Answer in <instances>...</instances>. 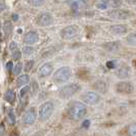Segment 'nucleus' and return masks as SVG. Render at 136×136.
Segmentation results:
<instances>
[{"label": "nucleus", "instance_id": "nucleus-37", "mask_svg": "<svg viewBox=\"0 0 136 136\" xmlns=\"http://www.w3.org/2000/svg\"><path fill=\"white\" fill-rule=\"evenodd\" d=\"M12 18H13V21H17L18 16H17V15H13V16H12Z\"/></svg>", "mask_w": 136, "mask_h": 136}, {"label": "nucleus", "instance_id": "nucleus-31", "mask_svg": "<svg viewBox=\"0 0 136 136\" xmlns=\"http://www.w3.org/2000/svg\"><path fill=\"white\" fill-rule=\"evenodd\" d=\"M12 58H13L15 60H18V59L21 58V52L18 50L15 51V52L12 53Z\"/></svg>", "mask_w": 136, "mask_h": 136}, {"label": "nucleus", "instance_id": "nucleus-5", "mask_svg": "<svg viewBox=\"0 0 136 136\" xmlns=\"http://www.w3.org/2000/svg\"><path fill=\"white\" fill-rule=\"evenodd\" d=\"M108 17L112 18H116V19H128L130 17H132L134 16V13L130 10L127 9H114L108 11Z\"/></svg>", "mask_w": 136, "mask_h": 136}, {"label": "nucleus", "instance_id": "nucleus-8", "mask_svg": "<svg viewBox=\"0 0 136 136\" xmlns=\"http://www.w3.org/2000/svg\"><path fill=\"white\" fill-rule=\"evenodd\" d=\"M116 90L119 93H123V94H130L133 92L134 87L130 82H119L116 85Z\"/></svg>", "mask_w": 136, "mask_h": 136}, {"label": "nucleus", "instance_id": "nucleus-16", "mask_svg": "<svg viewBox=\"0 0 136 136\" xmlns=\"http://www.w3.org/2000/svg\"><path fill=\"white\" fill-rule=\"evenodd\" d=\"M93 89H94L95 91L100 92V93H105V92H106V89H107V86H106V83H105V82L99 80V81H96V82L93 84Z\"/></svg>", "mask_w": 136, "mask_h": 136}, {"label": "nucleus", "instance_id": "nucleus-18", "mask_svg": "<svg viewBox=\"0 0 136 136\" xmlns=\"http://www.w3.org/2000/svg\"><path fill=\"white\" fill-rule=\"evenodd\" d=\"M117 76L120 79H126L129 76V69L127 67H122L118 70L117 72Z\"/></svg>", "mask_w": 136, "mask_h": 136}, {"label": "nucleus", "instance_id": "nucleus-2", "mask_svg": "<svg viewBox=\"0 0 136 136\" xmlns=\"http://www.w3.org/2000/svg\"><path fill=\"white\" fill-rule=\"evenodd\" d=\"M71 77V69L69 67H62L59 68L53 75V80L54 82L62 84L66 83Z\"/></svg>", "mask_w": 136, "mask_h": 136}, {"label": "nucleus", "instance_id": "nucleus-28", "mask_svg": "<svg viewBox=\"0 0 136 136\" xmlns=\"http://www.w3.org/2000/svg\"><path fill=\"white\" fill-rule=\"evenodd\" d=\"M129 134H130V135L136 136V124H132V125L129 127Z\"/></svg>", "mask_w": 136, "mask_h": 136}, {"label": "nucleus", "instance_id": "nucleus-25", "mask_svg": "<svg viewBox=\"0 0 136 136\" xmlns=\"http://www.w3.org/2000/svg\"><path fill=\"white\" fill-rule=\"evenodd\" d=\"M7 121H8V123H9L10 125H15V123H16V117H15V114H13L12 112H10V113L8 114Z\"/></svg>", "mask_w": 136, "mask_h": 136}, {"label": "nucleus", "instance_id": "nucleus-26", "mask_svg": "<svg viewBox=\"0 0 136 136\" xmlns=\"http://www.w3.org/2000/svg\"><path fill=\"white\" fill-rule=\"evenodd\" d=\"M35 62L34 60H29L28 63H27V65H26V68H25V71L26 72H30L32 68H33V66H34Z\"/></svg>", "mask_w": 136, "mask_h": 136}, {"label": "nucleus", "instance_id": "nucleus-22", "mask_svg": "<svg viewBox=\"0 0 136 136\" xmlns=\"http://www.w3.org/2000/svg\"><path fill=\"white\" fill-rule=\"evenodd\" d=\"M44 1H45V0H28V2H29L31 5L35 6V7L41 6V5L44 3Z\"/></svg>", "mask_w": 136, "mask_h": 136}, {"label": "nucleus", "instance_id": "nucleus-13", "mask_svg": "<svg viewBox=\"0 0 136 136\" xmlns=\"http://www.w3.org/2000/svg\"><path fill=\"white\" fill-rule=\"evenodd\" d=\"M52 72H53V67L50 64H44L41 68L39 69L38 75H39L40 78H45V77H48Z\"/></svg>", "mask_w": 136, "mask_h": 136}, {"label": "nucleus", "instance_id": "nucleus-10", "mask_svg": "<svg viewBox=\"0 0 136 136\" xmlns=\"http://www.w3.org/2000/svg\"><path fill=\"white\" fill-rule=\"evenodd\" d=\"M53 18L49 13H42L37 17V25L40 27H48L52 25Z\"/></svg>", "mask_w": 136, "mask_h": 136}, {"label": "nucleus", "instance_id": "nucleus-23", "mask_svg": "<svg viewBox=\"0 0 136 136\" xmlns=\"http://www.w3.org/2000/svg\"><path fill=\"white\" fill-rule=\"evenodd\" d=\"M22 69H23V65H22V63H17V65H16V67L13 68V75H19L21 74V72H22Z\"/></svg>", "mask_w": 136, "mask_h": 136}, {"label": "nucleus", "instance_id": "nucleus-12", "mask_svg": "<svg viewBox=\"0 0 136 136\" xmlns=\"http://www.w3.org/2000/svg\"><path fill=\"white\" fill-rule=\"evenodd\" d=\"M36 117H37V116H36V110H35L34 107H32V108H30V110L25 114V116H24V118H23V121H24L25 124L32 125L35 121H36Z\"/></svg>", "mask_w": 136, "mask_h": 136}, {"label": "nucleus", "instance_id": "nucleus-14", "mask_svg": "<svg viewBox=\"0 0 136 136\" xmlns=\"http://www.w3.org/2000/svg\"><path fill=\"white\" fill-rule=\"evenodd\" d=\"M39 40V36L36 32H29L24 36V42L26 44H34Z\"/></svg>", "mask_w": 136, "mask_h": 136}, {"label": "nucleus", "instance_id": "nucleus-21", "mask_svg": "<svg viewBox=\"0 0 136 136\" xmlns=\"http://www.w3.org/2000/svg\"><path fill=\"white\" fill-rule=\"evenodd\" d=\"M127 43L129 45H132V46H136V33H131L127 36Z\"/></svg>", "mask_w": 136, "mask_h": 136}, {"label": "nucleus", "instance_id": "nucleus-1", "mask_svg": "<svg viewBox=\"0 0 136 136\" xmlns=\"http://www.w3.org/2000/svg\"><path fill=\"white\" fill-rule=\"evenodd\" d=\"M86 114H87V108L82 102L74 101L71 103V106L69 110V115L71 119L81 120L83 117H85Z\"/></svg>", "mask_w": 136, "mask_h": 136}, {"label": "nucleus", "instance_id": "nucleus-34", "mask_svg": "<svg viewBox=\"0 0 136 136\" xmlns=\"http://www.w3.org/2000/svg\"><path fill=\"white\" fill-rule=\"evenodd\" d=\"M17 47V43H16V42H11V43L9 44V48H10L11 50H15Z\"/></svg>", "mask_w": 136, "mask_h": 136}, {"label": "nucleus", "instance_id": "nucleus-17", "mask_svg": "<svg viewBox=\"0 0 136 136\" xmlns=\"http://www.w3.org/2000/svg\"><path fill=\"white\" fill-rule=\"evenodd\" d=\"M105 50L111 51V52H116L120 49V44L118 42H108L102 45Z\"/></svg>", "mask_w": 136, "mask_h": 136}, {"label": "nucleus", "instance_id": "nucleus-3", "mask_svg": "<svg viewBox=\"0 0 136 136\" xmlns=\"http://www.w3.org/2000/svg\"><path fill=\"white\" fill-rule=\"evenodd\" d=\"M79 90V85L77 84H70V85L64 86L58 91V95L62 99H68L72 97L74 94H76Z\"/></svg>", "mask_w": 136, "mask_h": 136}, {"label": "nucleus", "instance_id": "nucleus-7", "mask_svg": "<svg viewBox=\"0 0 136 136\" xmlns=\"http://www.w3.org/2000/svg\"><path fill=\"white\" fill-rule=\"evenodd\" d=\"M79 33V29L76 27V26H68L66 27L65 29L62 30L60 35L64 39H72L74 37H76Z\"/></svg>", "mask_w": 136, "mask_h": 136}, {"label": "nucleus", "instance_id": "nucleus-32", "mask_svg": "<svg viewBox=\"0 0 136 136\" xmlns=\"http://www.w3.org/2000/svg\"><path fill=\"white\" fill-rule=\"evenodd\" d=\"M89 126H90V120H85V121L82 123V127L85 128V129L89 128Z\"/></svg>", "mask_w": 136, "mask_h": 136}, {"label": "nucleus", "instance_id": "nucleus-36", "mask_svg": "<svg viewBox=\"0 0 136 136\" xmlns=\"http://www.w3.org/2000/svg\"><path fill=\"white\" fill-rule=\"evenodd\" d=\"M129 4H136V0H126Z\"/></svg>", "mask_w": 136, "mask_h": 136}, {"label": "nucleus", "instance_id": "nucleus-30", "mask_svg": "<svg viewBox=\"0 0 136 136\" xmlns=\"http://www.w3.org/2000/svg\"><path fill=\"white\" fill-rule=\"evenodd\" d=\"M38 84H37V82L36 81H33V83H32V93L33 94H36L37 93V91H38Z\"/></svg>", "mask_w": 136, "mask_h": 136}, {"label": "nucleus", "instance_id": "nucleus-38", "mask_svg": "<svg viewBox=\"0 0 136 136\" xmlns=\"http://www.w3.org/2000/svg\"><path fill=\"white\" fill-rule=\"evenodd\" d=\"M132 64H133V66H134V68L136 69V59H134V60L132 62Z\"/></svg>", "mask_w": 136, "mask_h": 136}, {"label": "nucleus", "instance_id": "nucleus-29", "mask_svg": "<svg viewBox=\"0 0 136 136\" xmlns=\"http://www.w3.org/2000/svg\"><path fill=\"white\" fill-rule=\"evenodd\" d=\"M116 66H117V64H116L115 60H110V62L106 63V67L108 69H111V70H112V69H115Z\"/></svg>", "mask_w": 136, "mask_h": 136}, {"label": "nucleus", "instance_id": "nucleus-39", "mask_svg": "<svg viewBox=\"0 0 136 136\" xmlns=\"http://www.w3.org/2000/svg\"><path fill=\"white\" fill-rule=\"evenodd\" d=\"M132 25H133L134 27H136V19H135V21H133V22H132Z\"/></svg>", "mask_w": 136, "mask_h": 136}, {"label": "nucleus", "instance_id": "nucleus-19", "mask_svg": "<svg viewBox=\"0 0 136 136\" xmlns=\"http://www.w3.org/2000/svg\"><path fill=\"white\" fill-rule=\"evenodd\" d=\"M4 99L9 103H12L16 99V93L12 90H7L4 94Z\"/></svg>", "mask_w": 136, "mask_h": 136}, {"label": "nucleus", "instance_id": "nucleus-11", "mask_svg": "<svg viewBox=\"0 0 136 136\" xmlns=\"http://www.w3.org/2000/svg\"><path fill=\"white\" fill-rule=\"evenodd\" d=\"M67 3L73 10H81L87 7V2L85 0H68Z\"/></svg>", "mask_w": 136, "mask_h": 136}, {"label": "nucleus", "instance_id": "nucleus-33", "mask_svg": "<svg viewBox=\"0 0 136 136\" xmlns=\"http://www.w3.org/2000/svg\"><path fill=\"white\" fill-rule=\"evenodd\" d=\"M28 91H29V87H25V88H23V89H22V91H21V96L26 95Z\"/></svg>", "mask_w": 136, "mask_h": 136}, {"label": "nucleus", "instance_id": "nucleus-35", "mask_svg": "<svg viewBox=\"0 0 136 136\" xmlns=\"http://www.w3.org/2000/svg\"><path fill=\"white\" fill-rule=\"evenodd\" d=\"M6 70H7L8 72L12 70V63H11V62H8V63L6 64Z\"/></svg>", "mask_w": 136, "mask_h": 136}, {"label": "nucleus", "instance_id": "nucleus-20", "mask_svg": "<svg viewBox=\"0 0 136 136\" xmlns=\"http://www.w3.org/2000/svg\"><path fill=\"white\" fill-rule=\"evenodd\" d=\"M28 82H29V76H28V75H22V76H19V77L17 78V84L18 87L26 85Z\"/></svg>", "mask_w": 136, "mask_h": 136}, {"label": "nucleus", "instance_id": "nucleus-4", "mask_svg": "<svg viewBox=\"0 0 136 136\" xmlns=\"http://www.w3.org/2000/svg\"><path fill=\"white\" fill-rule=\"evenodd\" d=\"M53 110H54V106H53V103L50 101H47L45 103H43L41 106H40V110H39V118L40 121H46L47 119H49L53 113Z\"/></svg>", "mask_w": 136, "mask_h": 136}, {"label": "nucleus", "instance_id": "nucleus-9", "mask_svg": "<svg viewBox=\"0 0 136 136\" xmlns=\"http://www.w3.org/2000/svg\"><path fill=\"white\" fill-rule=\"evenodd\" d=\"M99 100H100L99 95L95 92H92V91H89L83 95V101L87 104H90V105L96 104Z\"/></svg>", "mask_w": 136, "mask_h": 136}, {"label": "nucleus", "instance_id": "nucleus-24", "mask_svg": "<svg viewBox=\"0 0 136 136\" xmlns=\"http://www.w3.org/2000/svg\"><path fill=\"white\" fill-rule=\"evenodd\" d=\"M3 30H4V32H5L6 34H7V33H10V32H11V30H12V25H11L9 22H6V23L4 24Z\"/></svg>", "mask_w": 136, "mask_h": 136}, {"label": "nucleus", "instance_id": "nucleus-15", "mask_svg": "<svg viewBox=\"0 0 136 136\" xmlns=\"http://www.w3.org/2000/svg\"><path fill=\"white\" fill-rule=\"evenodd\" d=\"M110 32L115 35H124L127 33V28L122 25H115L110 27Z\"/></svg>", "mask_w": 136, "mask_h": 136}, {"label": "nucleus", "instance_id": "nucleus-6", "mask_svg": "<svg viewBox=\"0 0 136 136\" xmlns=\"http://www.w3.org/2000/svg\"><path fill=\"white\" fill-rule=\"evenodd\" d=\"M122 5L121 0H100L97 3V7L99 9H106L107 7L111 8H118Z\"/></svg>", "mask_w": 136, "mask_h": 136}, {"label": "nucleus", "instance_id": "nucleus-27", "mask_svg": "<svg viewBox=\"0 0 136 136\" xmlns=\"http://www.w3.org/2000/svg\"><path fill=\"white\" fill-rule=\"evenodd\" d=\"M33 51H34V49L32 47H29V46H26L23 49V52H24L25 55H30L31 53H33Z\"/></svg>", "mask_w": 136, "mask_h": 136}]
</instances>
